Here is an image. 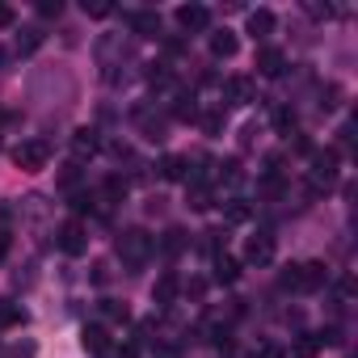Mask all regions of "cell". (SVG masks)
<instances>
[{"mask_svg":"<svg viewBox=\"0 0 358 358\" xmlns=\"http://www.w3.org/2000/svg\"><path fill=\"white\" fill-rule=\"evenodd\" d=\"M101 312H106V320H114V324H122V320H131V312H127V303H118V299H101Z\"/></svg>","mask_w":358,"mask_h":358,"instance_id":"obj_22","label":"cell"},{"mask_svg":"<svg viewBox=\"0 0 358 358\" xmlns=\"http://www.w3.org/2000/svg\"><path fill=\"white\" fill-rule=\"evenodd\" d=\"M0 26H13V9L9 5H0Z\"/></svg>","mask_w":358,"mask_h":358,"instance_id":"obj_35","label":"cell"},{"mask_svg":"<svg viewBox=\"0 0 358 358\" xmlns=\"http://www.w3.org/2000/svg\"><path fill=\"white\" fill-rule=\"evenodd\" d=\"M17 320H22V312L13 303H0V324H17Z\"/></svg>","mask_w":358,"mask_h":358,"instance_id":"obj_28","label":"cell"},{"mask_svg":"<svg viewBox=\"0 0 358 358\" xmlns=\"http://www.w3.org/2000/svg\"><path fill=\"white\" fill-rule=\"evenodd\" d=\"M97 148H101L97 131H76V135H72V152H76V160H85V156H97Z\"/></svg>","mask_w":358,"mask_h":358,"instance_id":"obj_13","label":"cell"},{"mask_svg":"<svg viewBox=\"0 0 358 358\" xmlns=\"http://www.w3.org/2000/svg\"><path fill=\"white\" fill-rule=\"evenodd\" d=\"M215 177H220V182H228V186H236L241 182V160H224Z\"/></svg>","mask_w":358,"mask_h":358,"instance_id":"obj_25","label":"cell"},{"mask_svg":"<svg viewBox=\"0 0 358 358\" xmlns=\"http://www.w3.org/2000/svg\"><path fill=\"white\" fill-rule=\"evenodd\" d=\"M173 118H182V122H190V118H199V106H194V97H177V106H173Z\"/></svg>","mask_w":358,"mask_h":358,"instance_id":"obj_23","label":"cell"},{"mask_svg":"<svg viewBox=\"0 0 358 358\" xmlns=\"http://www.w3.org/2000/svg\"><path fill=\"white\" fill-rule=\"evenodd\" d=\"M211 203H215V190H211L207 182H190V207H194V211H207Z\"/></svg>","mask_w":358,"mask_h":358,"instance_id":"obj_18","label":"cell"},{"mask_svg":"<svg viewBox=\"0 0 358 358\" xmlns=\"http://www.w3.org/2000/svg\"><path fill=\"white\" fill-rule=\"evenodd\" d=\"M241 278V262L228 253H215V282H236Z\"/></svg>","mask_w":358,"mask_h":358,"instance_id":"obj_15","label":"cell"},{"mask_svg":"<svg viewBox=\"0 0 358 358\" xmlns=\"http://www.w3.org/2000/svg\"><path fill=\"white\" fill-rule=\"evenodd\" d=\"M114 358H135V345H127V350H118Z\"/></svg>","mask_w":358,"mask_h":358,"instance_id":"obj_36","label":"cell"},{"mask_svg":"<svg viewBox=\"0 0 358 358\" xmlns=\"http://www.w3.org/2000/svg\"><path fill=\"white\" fill-rule=\"evenodd\" d=\"M177 26H182V30H207L211 13L203 5H182V9H177Z\"/></svg>","mask_w":358,"mask_h":358,"instance_id":"obj_9","label":"cell"},{"mask_svg":"<svg viewBox=\"0 0 358 358\" xmlns=\"http://www.w3.org/2000/svg\"><path fill=\"white\" fill-rule=\"evenodd\" d=\"M80 341H85V350H89V354H101V350L110 345V337H106V329H101V324H89V329L80 333Z\"/></svg>","mask_w":358,"mask_h":358,"instance_id":"obj_19","label":"cell"},{"mask_svg":"<svg viewBox=\"0 0 358 358\" xmlns=\"http://www.w3.org/2000/svg\"><path fill=\"white\" fill-rule=\"evenodd\" d=\"M186 291H190V295H194V299H199V295H203V291H207V282H203V278H194V282H190V287H186Z\"/></svg>","mask_w":358,"mask_h":358,"instance_id":"obj_34","label":"cell"},{"mask_svg":"<svg viewBox=\"0 0 358 358\" xmlns=\"http://www.w3.org/2000/svg\"><path fill=\"white\" fill-rule=\"evenodd\" d=\"M282 68H287V55L278 47H262L257 51V72L262 76H282Z\"/></svg>","mask_w":358,"mask_h":358,"instance_id":"obj_12","label":"cell"},{"mask_svg":"<svg viewBox=\"0 0 358 358\" xmlns=\"http://www.w3.org/2000/svg\"><path fill=\"white\" fill-rule=\"evenodd\" d=\"M160 177L164 182H190V156H164L160 160Z\"/></svg>","mask_w":358,"mask_h":358,"instance_id":"obj_11","label":"cell"},{"mask_svg":"<svg viewBox=\"0 0 358 358\" xmlns=\"http://www.w3.org/2000/svg\"><path fill=\"white\" fill-rule=\"evenodd\" d=\"M274 122H278L282 131H291V127H295V114H287V110H278V114H274Z\"/></svg>","mask_w":358,"mask_h":358,"instance_id":"obj_33","label":"cell"},{"mask_svg":"<svg viewBox=\"0 0 358 358\" xmlns=\"http://www.w3.org/2000/svg\"><path fill=\"white\" fill-rule=\"evenodd\" d=\"M85 13H89V17H110L114 9H110V5H101V0H93V5L85 0Z\"/></svg>","mask_w":358,"mask_h":358,"instance_id":"obj_29","label":"cell"},{"mask_svg":"<svg viewBox=\"0 0 358 358\" xmlns=\"http://www.w3.org/2000/svg\"><path fill=\"white\" fill-rule=\"evenodd\" d=\"M320 350H324V333H303L295 341V358H316Z\"/></svg>","mask_w":358,"mask_h":358,"instance_id":"obj_16","label":"cell"},{"mask_svg":"<svg viewBox=\"0 0 358 358\" xmlns=\"http://www.w3.org/2000/svg\"><path fill=\"white\" fill-rule=\"evenodd\" d=\"M224 101H228V106H249V101H253V80H249V76H232V80L224 85Z\"/></svg>","mask_w":358,"mask_h":358,"instance_id":"obj_8","label":"cell"},{"mask_svg":"<svg viewBox=\"0 0 358 358\" xmlns=\"http://www.w3.org/2000/svg\"><path fill=\"white\" fill-rule=\"evenodd\" d=\"M76 182H80V173H76V164H68V169H64V177H59V186H64V190H72Z\"/></svg>","mask_w":358,"mask_h":358,"instance_id":"obj_30","label":"cell"},{"mask_svg":"<svg viewBox=\"0 0 358 358\" xmlns=\"http://www.w3.org/2000/svg\"><path fill=\"white\" fill-rule=\"evenodd\" d=\"M101 194H106L110 203H122V199H127V182H122V177H106V186H101Z\"/></svg>","mask_w":358,"mask_h":358,"instance_id":"obj_24","label":"cell"},{"mask_svg":"<svg viewBox=\"0 0 358 358\" xmlns=\"http://www.w3.org/2000/svg\"><path fill=\"white\" fill-rule=\"evenodd\" d=\"M127 26L139 34V38H156L160 34V17L152 9H139V13H127Z\"/></svg>","mask_w":358,"mask_h":358,"instance_id":"obj_7","label":"cell"},{"mask_svg":"<svg viewBox=\"0 0 358 358\" xmlns=\"http://www.w3.org/2000/svg\"><path fill=\"white\" fill-rule=\"evenodd\" d=\"M177 291H182L177 274H160V278H156V287H152V303H156V308H169V303L177 299Z\"/></svg>","mask_w":358,"mask_h":358,"instance_id":"obj_10","label":"cell"},{"mask_svg":"<svg viewBox=\"0 0 358 358\" xmlns=\"http://www.w3.org/2000/svg\"><path fill=\"white\" fill-rule=\"evenodd\" d=\"M22 34H26V38H17V51H22V55H30V51L43 43V34H38V30H22Z\"/></svg>","mask_w":358,"mask_h":358,"instance_id":"obj_27","label":"cell"},{"mask_svg":"<svg viewBox=\"0 0 358 358\" xmlns=\"http://www.w3.org/2000/svg\"><path fill=\"white\" fill-rule=\"evenodd\" d=\"M211 55H215V59H232V55H236V34H232V30L211 34Z\"/></svg>","mask_w":358,"mask_h":358,"instance_id":"obj_14","label":"cell"},{"mask_svg":"<svg viewBox=\"0 0 358 358\" xmlns=\"http://www.w3.org/2000/svg\"><path fill=\"white\" fill-rule=\"evenodd\" d=\"M139 127H143V135H148V139H156V143L164 139V122H160V118H152L148 110H139Z\"/></svg>","mask_w":358,"mask_h":358,"instance_id":"obj_21","label":"cell"},{"mask_svg":"<svg viewBox=\"0 0 358 358\" xmlns=\"http://www.w3.org/2000/svg\"><path fill=\"white\" fill-rule=\"evenodd\" d=\"M5 253H9V236H5V232H0V257H5Z\"/></svg>","mask_w":358,"mask_h":358,"instance_id":"obj_37","label":"cell"},{"mask_svg":"<svg viewBox=\"0 0 358 358\" xmlns=\"http://www.w3.org/2000/svg\"><path fill=\"white\" fill-rule=\"evenodd\" d=\"M270 30H274V13H270V9L249 13V34H253V38H266Z\"/></svg>","mask_w":358,"mask_h":358,"instance_id":"obj_17","label":"cell"},{"mask_svg":"<svg viewBox=\"0 0 358 358\" xmlns=\"http://www.w3.org/2000/svg\"><path fill=\"white\" fill-rule=\"evenodd\" d=\"M55 245H59L68 257H80V253L89 249V232H85V224H80V220H68V224H59V232H55Z\"/></svg>","mask_w":358,"mask_h":358,"instance_id":"obj_5","label":"cell"},{"mask_svg":"<svg viewBox=\"0 0 358 358\" xmlns=\"http://www.w3.org/2000/svg\"><path fill=\"white\" fill-rule=\"evenodd\" d=\"M47 160H51V143H47V139H26V143L13 148V164L26 169V173L47 169Z\"/></svg>","mask_w":358,"mask_h":358,"instance_id":"obj_3","label":"cell"},{"mask_svg":"<svg viewBox=\"0 0 358 358\" xmlns=\"http://www.w3.org/2000/svg\"><path fill=\"white\" fill-rule=\"evenodd\" d=\"M220 127H224V118H220V114H203V131H211V135H215Z\"/></svg>","mask_w":358,"mask_h":358,"instance_id":"obj_32","label":"cell"},{"mask_svg":"<svg viewBox=\"0 0 358 358\" xmlns=\"http://www.w3.org/2000/svg\"><path fill=\"white\" fill-rule=\"evenodd\" d=\"M186 245H190V241H186V232H182V228H169V232H164V241H160V249H164L169 257H173V253H182Z\"/></svg>","mask_w":358,"mask_h":358,"instance_id":"obj_20","label":"cell"},{"mask_svg":"<svg viewBox=\"0 0 358 358\" xmlns=\"http://www.w3.org/2000/svg\"><path fill=\"white\" fill-rule=\"evenodd\" d=\"M114 253L122 257V266L139 270V266H148V262H152V253H156V241H152L143 228H127V232L114 241Z\"/></svg>","mask_w":358,"mask_h":358,"instance_id":"obj_1","label":"cell"},{"mask_svg":"<svg viewBox=\"0 0 358 358\" xmlns=\"http://www.w3.org/2000/svg\"><path fill=\"white\" fill-rule=\"evenodd\" d=\"M38 13H43V17H59V13H64V5H59V0H43Z\"/></svg>","mask_w":358,"mask_h":358,"instance_id":"obj_31","label":"cell"},{"mask_svg":"<svg viewBox=\"0 0 358 358\" xmlns=\"http://www.w3.org/2000/svg\"><path fill=\"white\" fill-rule=\"evenodd\" d=\"M312 156V190L320 194V190H329L333 182H337V152L333 148H324V152H308Z\"/></svg>","mask_w":358,"mask_h":358,"instance_id":"obj_4","label":"cell"},{"mask_svg":"<svg viewBox=\"0 0 358 358\" xmlns=\"http://www.w3.org/2000/svg\"><path fill=\"white\" fill-rule=\"evenodd\" d=\"M324 282H329L324 262H299V266H287L278 274V287L282 291H320Z\"/></svg>","mask_w":358,"mask_h":358,"instance_id":"obj_2","label":"cell"},{"mask_svg":"<svg viewBox=\"0 0 358 358\" xmlns=\"http://www.w3.org/2000/svg\"><path fill=\"white\" fill-rule=\"evenodd\" d=\"M224 215H228V224H245V220H249V203H241V199H232Z\"/></svg>","mask_w":358,"mask_h":358,"instance_id":"obj_26","label":"cell"},{"mask_svg":"<svg viewBox=\"0 0 358 358\" xmlns=\"http://www.w3.org/2000/svg\"><path fill=\"white\" fill-rule=\"evenodd\" d=\"M245 262H253V266H270V262H274V236H270V232L249 236V245H245Z\"/></svg>","mask_w":358,"mask_h":358,"instance_id":"obj_6","label":"cell"}]
</instances>
